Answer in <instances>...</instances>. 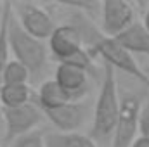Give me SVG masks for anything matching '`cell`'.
<instances>
[{"mask_svg":"<svg viewBox=\"0 0 149 147\" xmlns=\"http://www.w3.org/2000/svg\"><path fill=\"white\" fill-rule=\"evenodd\" d=\"M120 106H121V99L118 94L116 69L111 68L109 64H104L101 88L94 106V118L88 133V137L97 146H108L113 142V135L120 116Z\"/></svg>","mask_w":149,"mask_h":147,"instance_id":"6da1fadb","label":"cell"},{"mask_svg":"<svg viewBox=\"0 0 149 147\" xmlns=\"http://www.w3.org/2000/svg\"><path fill=\"white\" fill-rule=\"evenodd\" d=\"M7 42H9V52L14 55V59L19 61L30 71L31 80H37L45 71V66L49 61V50L42 40L28 35L21 28V24L14 17L12 7L7 21Z\"/></svg>","mask_w":149,"mask_h":147,"instance_id":"7a4b0ae2","label":"cell"},{"mask_svg":"<svg viewBox=\"0 0 149 147\" xmlns=\"http://www.w3.org/2000/svg\"><path fill=\"white\" fill-rule=\"evenodd\" d=\"M12 12L14 17L17 19V23L21 24V28L38 40H49L50 35L56 30L54 19L50 17V14L38 3L33 2H12Z\"/></svg>","mask_w":149,"mask_h":147,"instance_id":"3957f363","label":"cell"},{"mask_svg":"<svg viewBox=\"0 0 149 147\" xmlns=\"http://www.w3.org/2000/svg\"><path fill=\"white\" fill-rule=\"evenodd\" d=\"M3 116V144L10 146L16 139L24 137L31 132L37 130V126L42 121L43 111L38 107L37 104L30 102L21 107L14 109H2Z\"/></svg>","mask_w":149,"mask_h":147,"instance_id":"277c9868","label":"cell"},{"mask_svg":"<svg viewBox=\"0 0 149 147\" xmlns=\"http://www.w3.org/2000/svg\"><path fill=\"white\" fill-rule=\"evenodd\" d=\"M141 99L137 95H125L121 99L120 116L116 130L113 135L111 147H130L139 133V114H141Z\"/></svg>","mask_w":149,"mask_h":147,"instance_id":"5b68a950","label":"cell"},{"mask_svg":"<svg viewBox=\"0 0 149 147\" xmlns=\"http://www.w3.org/2000/svg\"><path fill=\"white\" fill-rule=\"evenodd\" d=\"M101 31L106 37L116 38L135 23V10L125 0H104L101 3Z\"/></svg>","mask_w":149,"mask_h":147,"instance_id":"8992f818","label":"cell"},{"mask_svg":"<svg viewBox=\"0 0 149 147\" xmlns=\"http://www.w3.org/2000/svg\"><path fill=\"white\" fill-rule=\"evenodd\" d=\"M83 49V40L78 28L71 23H64L56 26L54 33L49 38V50L52 57L59 62L68 61L78 50Z\"/></svg>","mask_w":149,"mask_h":147,"instance_id":"52a82bcc","label":"cell"},{"mask_svg":"<svg viewBox=\"0 0 149 147\" xmlns=\"http://www.w3.org/2000/svg\"><path fill=\"white\" fill-rule=\"evenodd\" d=\"M47 116V119L57 128V132L61 133H71L76 132L88 118V106L80 102H70L63 107L52 111H45L43 112Z\"/></svg>","mask_w":149,"mask_h":147,"instance_id":"ba28073f","label":"cell"},{"mask_svg":"<svg viewBox=\"0 0 149 147\" xmlns=\"http://www.w3.org/2000/svg\"><path fill=\"white\" fill-rule=\"evenodd\" d=\"M54 80L68 92V95L74 102H80L88 92V73L74 68L71 64L59 62L56 68Z\"/></svg>","mask_w":149,"mask_h":147,"instance_id":"9c48e42d","label":"cell"},{"mask_svg":"<svg viewBox=\"0 0 149 147\" xmlns=\"http://www.w3.org/2000/svg\"><path fill=\"white\" fill-rule=\"evenodd\" d=\"M70 102H74L68 95V92L56 81V80H45L37 94V106L43 111H52L57 107H63Z\"/></svg>","mask_w":149,"mask_h":147,"instance_id":"30bf717a","label":"cell"},{"mask_svg":"<svg viewBox=\"0 0 149 147\" xmlns=\"http://www.w3.org/2000/svg\"><path fill=\"white\" fill-rule=\"evenodd\" d=\"M125 50L134 54H142L149 57V31L146 26L139 21H135L130 28H127L123 33L114 38Z\"/></svg>","mask_w":149,"mask_h":147,"instance_id":"8fae6325","label":"cell"},{"mask_svg":"<svg viewBox=\"0 0 149 147\" xmlns=\"http://www.w3.org/2000/svg\"><path fill=\"white\" fill-rule=\"evenodd\" d=\"M31 102V88L28 83L21 85H3L0 90L2 109H14Z\"/></svg>","mask_w":149,"mask_h":147,"instance_id":"7c38bea8","label":"cell"},{"mask_svg":"<svg viewBox=\"0 0 149 147\" xmlns=\"http://www.w3.org/2000/svg\"><path fill=\"white\" fill-rule=\"evenodd\" d=\"M45 147H99L88 135L71 132V133H47Z\"/></svg>","mask_w":149,"mask_h":147,"instance_id":"4fadbf2b","label":"cell"},{"mask_svg":"<svg viewBox=\"0 0 149 147\" xmlns=\"http://www.w3.org/2000/svg\"><path fill=\"white\" fill-rule=\"evenodd\" d=\"M30 71L16 59H9L5 69H3V85H21L28 83L30 80Z\"/></svg>","mask_w":149,"mask_h":147,"instance_id":"5bb4252c","label":"cell"},{"mask_svg":"<svg viewBox=\"0 0 149 147\" xmlns=\"http://www.w3.org/2000/svg\"><path fill=\"white\" fill-rule=\"evenodd\" d=\"M10 147H45V135H43V132L35 130L24 137L16 139L10 144Z\"/></svg>","mask_w":149,"mask_h":147,"instance_id":"9a60e30c","label":"cell"},{"mask_svg":"<svg viewBox=\"0 0 149 147\" xmlns=\"http://www.w3.org/2000/svg\"><path fill=\"white\" fill-rule=\"evenodd\" d=\"M139 137L149 139V101L141 106V114H139Z\"/></svg>","mask_w":149,"mask_h":147,"instance_id":"2e32d148","label":"cell"},{"mask_svg":"<svg viewBox=\"0 0 149 147\" xmlns=\"http://www.w3.org/2000/svg\"><path fill=\"white\" fill-rule=\"evenodd\" d=\"M130 147H149V139H146V137H137Z\"/></svg>","mask_w":149,"mask_h":147,"instance_id":"e0dca14e","label":"cell"},{"mask_svg":"<svg viewBox=\"0 0 149 147\" xmlns=\"http://www.w3.org/2000/svg\"><path fill=\"white\" fill-rule=\"evenodd\" d=\"M142 24L146 26V30L149 31V7H148V10H146V14H144V21H142Z\"/></svg>","mask_w":149,"mask_h":147,"instance_id":"ac0fdd59","label":"cell"},{"mask_svg":"<svg viewBox=\"0 0 149 147\" xmlns=\"http://www.w3.org/2000/svg\"><path fill=\"white\" fill-rule=\"evenodd\" d=\"M142 69H144V73H146V76L149 78V64L146 66V68H142Z\"/></svg>","mask_w":149,"mask_h":147,"instance_id":"d6986e66","label":"cell"}]
</instances>
